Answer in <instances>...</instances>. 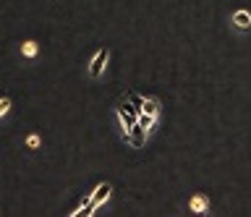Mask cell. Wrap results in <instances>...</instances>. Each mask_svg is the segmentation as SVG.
<instances>
[{
	"mask_svg": "<svg viewBox=\"0 0 251 217\" xmlns=\"http://www.w3.org/2000/svg\"><path fill=\"white\" fill-rule=\"evenodd\" d=\"M110 193H113V186H110L107 181H102V183L94 186V189L89 191V207H86V217L94 215L100 207H105L107 199H110Z\"/></svg>",
	"mask_w": 251,
	"mask_h": 217,
	"instance_id": "1",
	"label": "cell"
},
{
	"mask_svg": "<svg viewBox=\"0 0 251 217\" xmlns=\"http://www.w3.org/2000/svg\"><path fill=\"white\" fill-rule=\"evenodd\" d=\"M107 60H110V48H100L97 52H94L92 60H89V76L92 79H100V76L105 73Z\"/></svg>",
	"mask_w": 251,
	"mask_h": 217,
	"instance_id": "2",
	"label": "cell"
},
{
	"mask_svg": "<svg viewBox=\"0 0 251 217\" xmlns=\"http://www.w3.org/2000/svg\"><path fill=\"white\" fill-rule=\"evenodd\" d=\"M230 24H233V29H238V32H251V11H246V8L233 11Z\"/></svg>",
	"mask_w": 251,
	"mask_h": 217,
	"instance_id": "3",
	"label": "cell"
},
{
	"mask_svg": "<svg viewBox=\"0 0 251 217\" xmlns=\"http://www.w3.org/2000/svg\"><path fill=\"white\" fill-rule=\"evenodd\" d=\"M188 209H191L194 215H204V212H209V199L204 196V193H194V196L188 199Z\"/></svg>",
	"mask_w": 251,
	"mask_h": 217,
	"instance_id": "4",
	"label": "cell"
},
{
	"mask_svg": "<svg viewBox=\"0 0 251 217\" xmlns=\"http://www.w3.org/2000/svg\"><path fill=\"white\" fill-rule=\"evenodd\" d=\"M21 58H26V60H34L37 55H39V42H34V40H26V42H21Z\"/></svg>",
	"mask_w": 251,
	"mask_h": 217,
	"instance_id": "5",
	"label": "cell"
},
{
	"mask_svg": "<svg viewBox=\"0 0 251 217\" xmlns=\"http://www.w3.org/2000/svg\"><path fill=\"white\" fill-rule=\"evenodd\" d=\"M141 113H149V115H154V118H160V99L144 97L141 99Z\"/></svg>",
	"mask_w": 251,
	"mask_h": 217,
	"instance_id": "6",
	"label": "cell"
},
{
	"mask_svg": "<svg viewBox=\"0 0 251 217\" xmlns=\"http://www.w3.org/2000/svg\"><path fill=\"white\" fill-rule=\"evenodd\" d=\"M11 107H13V99L8 97V95H3V97H0V121H3L5 115L11 113Z\"/></svg>",
	"mask_w": 251,
	"mask_h": 217,
	"instance_id": "7",
	"label": "cell"
},
{
	"mask_svg": "<svg viewBox=\"0 0 251 217\" xmlns=\"http://www.w3.org/2000/svg\"><path fill=\"white\" fill-rule=\"evenodd\" d=\"M24 144H26V149H39V146H42V136H39V134H29L26 139H24Z\"/></svg>",
	"mask_w": 251,
	"mask_h": 217,
	"instance_id": "8",
	"label": "cell"
}]
</instances>
